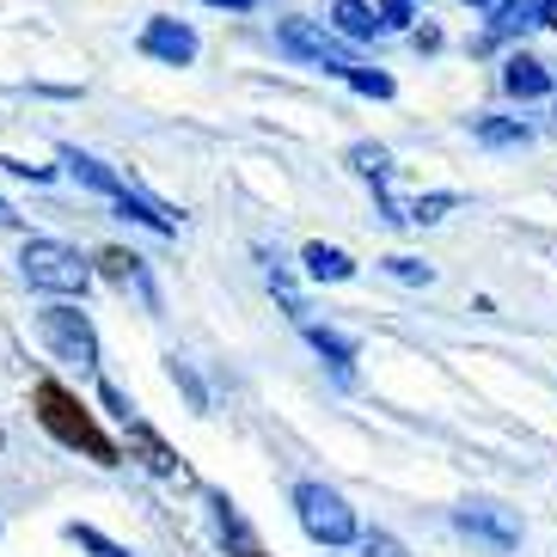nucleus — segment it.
<instances>
[{"instance_id":"obj_15","label":"nucleus","mask_w":557,"mask_h":557,"mask_svg":"<svg viewBox=\"0 0 557 557\" xmlns=\"http://www.w3.org/2000/svg\"><path fill=\"white\" fill-rule=\"evenodd\" d=\"M331 18H337V32H344V37H374L380 32V18H374V7H368V0H337V7H331Z\"/></svg>"},{"instance_id":"obj_20","label":"nucleus","mask_w":557,"mask_h":557,"mask_svg":"<svg viewBox=\"0 0 557 557\" xmlns=\"http://www.w3.org/2000/svg\"><path fill=\"white\" fill-rule=\"evenodd\" d=\"M349 165H356L361 178H386V148H368L361 141V148H349Z\"/></svg>"},{"instance_id":"obj_3","label":"nucleus","mask_w":557,"mask_h":557,"mask_svg":"<svg viewBox=\"0 0 557 557\" xmlns=\"http://www.w3.org/2000/svg\"><path fill=\"white\" fill-rule=\"evenodd\" d=\"M295 515L312 545H349L356 540V508L325 484H295Z\"/></svg>"},{"instance_id":"obj_28","label":"nucleus","mask_w":557,"mask_h":557,"mask_svg":"<svg viewBox=\"0 0 557 557\" xmlns=\"http://www.w3.org/2000/svg\"><path fill=\"white\" fill-rule=\"evenodd\" d=\"M0 447H7V429H0Z\"/></svg>"},{"instance_id":"obj_21","label":"nucleus","mask_w":557,"mask_h":557,"mask_svg":"<svg viewBox=\"0 0 557 557\" xmlns=\"http://www.w3.org/2000/svg\"><path fill=\"white\" fill-rule=\"evenodd\" d=\"M386 270H393L398 282H423V288L435 282V270H429V263H417V258H386Z\"/></svg>"},{"instance_id":"obj_22","label":"nucleus","mask_w":557,"mask_h":557,"mask_svg":"<svg viewBox=\"0 0 557 557\" xmlns=\"http://www.w3.org/2000/svg\"><path fill=\"white\" fill-rule=\"evenodd\" d=\"M361 552H368V557H410L393 533H368V540H361Z\"/></svg>"},{"instance_id":"obj_9","label":"nucleus","mask_w":557,"mask_h":557,"mask_svg":"<svg viewBox=\"0 0 557 557\" xmlns=\"http://www.w3.org/2000/svg\"><path fill=\"white\" fill-rule=\"evenodd\" d=\"M62 165H67V172H74V178H81L86 184V190H99V197H123V190H129V184H123V178H116V172H111V165H104V160H92V153H81V148H62Z\"/></svg>"},{"instance_id":"obj_19","label":"nucleus","mask_w":557,"mask_h":557,"mask_svg":"<svg viewBox=\"0 0 557 557\" xmlns=\"http://www.w3.org/2000/svg\"><path fill=\"white\" fill-rule=\"evenodd\" d=\"M67 540H81V545H86V552H92V557H129V552H123V545H116V540H104L99 527H67Z\"/></svg>"},{"instance_id":"obj_6","label":"nucleus","mask_w":557,"mask_h":557,"mask_svg":"<svg viewBox=\"0 0 557 557\" xmlns=\"http://www.w3.org/2000/svg\"><path fill=\"white\" fill-rule=\"evenodd\" d=\"M454 527L466 533V540L491 545L496 557L521 545V521H515L508 508H496V503H466V508H454Z\"/></svg>"},{"instance_id":"obj_16","label":"nucleus","mask_w":557,"mask_h":557,"mask_svg":"<svg viewBox=\"0 0 557 557\" xmlns=\"http://www.w3.org/2000/svg\"><path fill=\"white\" fill-rule=\"evenodd\" d=\"M478 141H491V148H527V129L521 123H503V116H478Z\"/></svg>"},{"instance_id":"obj_2","label":"nucleus","mask_w":557,"mask_h":557,"mask_svg":"<svg viewBox=\"0 0 557 557\" xmlns=\"http://www.w3.org/2000/svg\"><path fill=\"white\" fill-rule=\"evenodd\" d=\"M18 270H25V282L44 288V295H86V282H92V263L74 246H62V239H25Z\"/></svg>"},{"instance_id":"obj_17","label":"nucleus","mask_w":557,"mask_h":557,"mask_svg":"<svg viewBox=\"0 0 557 557\" xmlns=\"http://www.w3.org/2000/svg\"><path fill=\"white\" fill-rule=\"evenodd\" d=\"M454 209H459V197H454V190H435V197H417V202H410V214H405V221L429 227V221H442V214H454Z\"/></svg>"},{"instance_id":"obj_23","label":"nucleus","mask_w":557,"mask_h":557,"mask_svg":"<svg viewBox=\"0 0 557 557\" xmlns=\"http://www.w3.org/2000/svg\"><path fill=\"white\" fill-rule=\"evenodd\" d=\"M374 18H380V32H398V25H410V0H386Z\"/></svg>"},{"instance_id":"obj_5","label":"nucleus","mask_w":557,"mask_h":557,"mask_svg":"<svg viewBox=\"0 0 557 557\" xmlns=\"http://www.w3.org/2000/svg\"><path fill=\"white\" fill-rule=\"evenodd\" d=\"M276 44H282L288 55H300V62H312V67H331V74H349V67H356V55H349L337 37L312 32L307 18H282V25H276Z\"/></svg>"},{"instance_id":"obj_4","label":"nucleus","mask_w":557,"mask_h":557,"mask_svg":"<svg viewBox=\"0 0 557 557\" xmlns=\"http://www.w3.org/2000/svg\"><path fill=\"white\" fill-rule=\"evenodd\" d=\"M37 331H44V344L55 349L62 361H81V368H99V331H92V319H86L81 307H44L37 312Z\"/></svg>"},{"instance_id":"obj_12","label":"nucleus","mask_w":557,"mask_h":557,"mask_svg":"<svg viewBox=\"0 0 557 557\" xmlns=\"http://www.w3.org/2000/svg\"><path fill=\"white\" fill-rule=\"evenodd\" d=\"M307 337H312V349L337 368V380L349 386V380H356V344H349V337H337V331H325V325H307Z\"/></svg>"},{"instance_id":"obj_1","label":"nucleus","mask_w":557,"mask_h":557,"mask_svg":"<svg viewBox=\"0 0 557 557\" xmlns=\"http://www.w3.org/2000/svg\"><path fill=\"white\" fill-rule=\"evenodd\" d=\"M32 405H37V423L50 429L62 447H74V454H86L92 466H116V442L99 429V417L81 405V398L67 393L62 380H37V393H32Z\"/></svg>"},{"instance_id":"obj_11","label":"nucleus","mask_w":557,"mask_h":557,"mask_svg":"<svg viewBox=\"0 0 557 557\" xmlns=\"http://www.w3.org/2000/svg\"><path fill=\"white\" fill-rule=\"evenodd\" d=\"M503 86L515 99H545V92H552V74H545V62H533V55H508Z\"/></svg>"},{"instance_id":"obj_7","label":"nucleus","mask_w":557,"mask_h":557,"mask_svg":"<svg viewBox=\"0 0 557 557\" xmlns=\"http://www.w3.org/2000/svg\"><path fill=\"white\" fill-rule=\"evenodd\" d=\"M141 55H153L165 67H190L197 62V32L184 18H148L141 25Z\"/></svg>"},{"instance_id":"obj_25","label":"nucleus","mask_w":557,"mask_h":557,"mask_svg":"<svg viewBox=\"0 0 557 557\" xmlns=\"http://www.w3.org/2000/svg\"><path fill=\"white\" fill-rule=\"evenodd\" d=\"M540 25H557V0H540Z\"/></svg>"},{"instance_id":"obj_8","label":"nucleus","mask_w":557,"mask_h":557,"mask_svg":"<svg viewBox=\"0 0 557 557\" xmlns=\"http://www.w3.org/2000/svg\"><path fill=\"white\" fill-rule=\"evenodd\" d=\"M116 423H123V442H129V454L141 459V466H148L153 478H184V459L172 454V447H165L160 435H153V429L141 423V417H135V410H129V417H116Z\"/></svg>"},{"instance_id":"obj_24","label":"nucleus","mask_w":557,"mask_h":557,"mask_svg":"<svg viewBox=\"0 0 557 557\" xmlns=\"http://www.w3.org/2000/svg\"><path fill=\"white\" fill-rule=\"evenodd\" d=\"M172 380H178V386H184V393H190V405H209V393H202V380L197 374H190V368H184V361H172Z\"/></svg>"},{"instance_id":"obj_27","label":"nucleus","mask_w":557,"mask_h":557,"mask_svg":"<svg viewBox=\"0 0 557 557\" xmlns=\"http://www.w3.org/2000/svg\"><path fill=\"white\" fill-rule=\"evenodd\" d=\"M233 557H263V552H258V545H239V552H233Z\"/></svg>"},{"instance_id":"obj_26","label":"nucleus","mask_w":557,"mask_h":557,"mask_svg":"<svg viewBox=\"0 0 557 557\" xmlns=\"http://www.w3.org/2000/svg\"><path fill=\"white\" fill-rule=\"evenodd\" d=\"M209 7H233V13H251V0H209Z\"/></svg>"},{"instance_id":"obj_18","label":"nucleus","mask_w":557,"mask_h":557,"mask_svg":"<svg viewBox=\"0 0 557 557\" xmlns=\"http://www.w3.org/2000/svg\"><path fill=\"white\" fill-rule=\"evenodd\" d=\"M344 81L356 86V92H368V99H393V81H386V74H374V67H361V62L349 67Z\"/></svg>"},{"instance_id":"obj_10","label":"nucleus","mask_w":557,"mask_h":557,"mask_svg":"<svg viewBox=\"0 0 557 557\" xmlns=\"http://www.w3.org/2000/svg\"><path fill=\"white\" fill-rule=\"evenodd\" d=\"M300 263H307L312 282H349V276H356V258L337 251V246H325V239H312V246L300 251Z\"/></svg>"},{"instance_id":"obj_13","label":"nucleus","mask_w":557,"mask_h":557,"mask_svg":"<svg viewBox=\"0 0 557 557\" xmlns=\"http://www.w3.org/2000/svg\"><path fill=\"white\" fill-rule=\"evenodd\" d=\"M527 25H540V0H496L491 7V44L527 32Z\"/></svg>"},{"instance_id":"obj_14","label":"nucleus","mask_w":557,"mask_h":557,"mask_svg":"<svg viewBox=\"0 0 557 557\" xmlns=\"http://www.w3.org/2000/svg\"><path fill=\"white\" fill-rule=\"evenodd\" d=\"M92 263H99V276H104V282H116V288L141 282V258H135V251H123V246H104Z\"/></svg>"}]
</instances>
